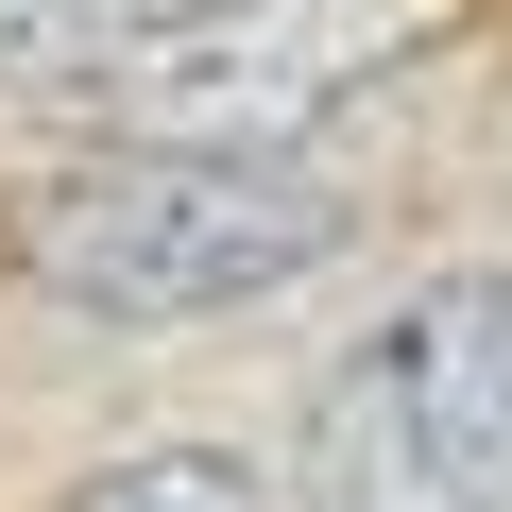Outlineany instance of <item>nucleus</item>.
<instances>
[{
    "mask_svg": "<svg viewBox=\"0 0 512 512\" xmlns=\"http://www.w3.org/2000/svg\"><path fill=\"white\" fill-rule=\"evenodd\" d=\"M325 512H512V256L393 291L308 393Z\"/></svg>",
    "mask_w": 512,
    "mask_h": 512,
    "instance_id": "obj_2",
    "label": "nucleus"
},
{
    "mask_svg": "<svg viewBox=\"0 0 512 512\" xmlns=\"http://www.w3.org/2000/svg\"><path fill=\"white\" fill-rule=\"evenodd\" d=\"M52 512H325V478H308V444H256V427H188V444L86 461Z\"/></svg>",
    "mask_w": 512,
    "mask_h": 512,
    "instance_id": "obj_4",
    "label": "nucleus"
},
{
    "mask_svg": "<svg viewBox=\"0 0 512 512\" xmlns=\"http://www.w3.org/2000/svg\"><path fill=\"white\" fill-rule=\"evenodd\" d=\"M188 0H0V86L18 103H103Z\"/></svg>",
    "mask_w": 512,
    "mask_h": 512,
    "instance_id": "obj_5",
    "label": "nucleus"
},
{
    "mask_svg": "<svg viewBox=\"0 0 512 512\" xmlns=\"http://www.w3.org/2000/svg\"><path fill=\"white\" fill-rule=\"evenodd\" d=\"M478 0H188V18L103 86L120 137L154 154H291L342 103H376L393 69H427Z\"/></svg>",
    "mask_w": 512,
    "mask_h": 512,
    "instance_id": "obj_3",
    "label": "nucleus"
},
{
    "mask_svg": "<svg viewBox=\"0 0 512 512\" xmlns=\"http://www.w3.org/2000/svg\"><path fill=\"white\" fill-rule=\"evenodd\" d=\"M359 188L308 154H52L0 188V291H35L86 342H205L325 274H359Z\"/></svg>",
    "mask_w": 512,
    "mask_h": 512,
    "instance_id": "obj_1",
    "label": "nucleus"
}]
</instances>
